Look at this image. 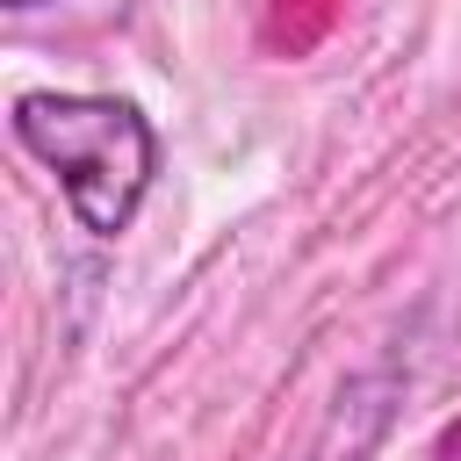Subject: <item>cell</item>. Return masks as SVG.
<instances>
[{
    "mask_svg": "<svg viewBox=\"0 0 461 461\" xmlns=\"http://www.w3.org/2000/svg\"><path fill=\"white\" fill-rule=\"evenodd\" d=\"M7 130L58 180V194H65V209L86 238L108 245L137 223V209L158 180V130L137 101L36 86V94H14Z\"/></svg>",
    "mask_w": 461,
    "mask_h": 461,
    "instance_id": "1",
    "label": "cell"
},
{
    "mask_svg": "<svg viewBox=\"0 0 461 461\" xmlns=\"http://www.w3.org/2000/svg\"><path fill=\"white\" fill-rule=\"evenodd\" d=\"M439 461H461V425H447V432H439Z\"/></svg>",
    "mask_w": 461,
    "mask_h": 461,
    "instance_id": "2",
    "label": "cell"
},
{
    "mask_svg": "<svg viewBox=\"0 0 461 461\" xmlns=\"http://www.w3.org/2000/svg\"><path fill=\"white\" fill-rule=\"evenodd\" d=\"M7 7H14V14H29V7H43V0H7Z\"/></svg>",
    "mask_w": 461,
    "mask_h": 461,
    "instance_id": "3",
    "label": "cell"
}]
</instances>
